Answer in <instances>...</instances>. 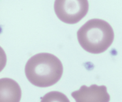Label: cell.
<instances>
[{
  "instance_id": "obj_1",
  "label": "cell",
  "mask_w": 122,
  "mask_h": 102,
  "mask_svg": "<svg viewBox=\"0 0 122 102\" xmlns=\"http://www.w3.org/2000/svg\"><path fill=\"white\" fill-rule=\"evenodd\" d=\"M63 68L60 60L48 53H41L27 60L25 74L27 80L38 87L55 85L62 76Z\"/></svg>"
},
{
  "instance_id": "obj_2",
  "label": "cell",
  "mask_w": 122,
  "mask_h": 102,
  "mask_svg": "<svg viewBox=\"0 0 122 102\" xmlns=\"http://www.w3.org/2000/svg\"><path fill=\"white\" fill-rule=\"evenodd\" d=\"M77 38L81 47L87 52L99 54L105 52L114 39L111 25L105 20L92 19L78 29Z\"/></svg>"
},
{
  "instance_id": "obj_3",
  "label": "cell",
  "mask_w": 122,
  "mask_h": 102,
  "mask_svg": "<svg viewBox=\"0 0 122 102\" xmlns=\"http://www.w3.org/2000/svg\"><path fill=\"white\" fill-rule=\"evenodd\" d=\"M89 10L87 0H55L54 10L57 17L68 24L80 22Z\"/></svg>"
},
{
  "instance_id": "obj_4",
  "label": "cell",
  "mask_w": 122,
  "mask_h": 102,
  "mask_svg": "<svg viewBox=\"0 0 122 102\" xmlns=\"http://www.w3.org/2000/svg\"><path fill=\"white\" fill-rule=\"evenodd\" d=\"M72 97L78 102H108L110 96L107 87L102 85H92L90 87L82 85L78 90L72 92Z\"/></svg>"
},
{
  "instance_id": "obj_5",
  "label": "cell",
  "mask_w": 122,
  "mask_h": 102,
  "mask_svg": "<svg viewBox=\"0 0 122 102\" xmlns=\"http://www.w3.org/2000/svg\"><path fill=\"white\" fill-rule=\"evenodd\" d=\"M21 98V90L17 83L9 78L0 80V101L19 102Z\"/></svg>"
}]
</instances>
